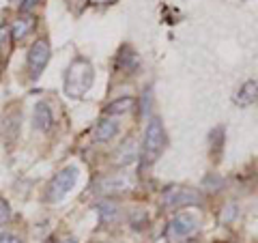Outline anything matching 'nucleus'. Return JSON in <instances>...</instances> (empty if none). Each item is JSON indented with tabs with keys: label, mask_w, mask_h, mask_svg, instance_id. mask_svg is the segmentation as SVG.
Masks as SVG:
<instances>
[{
	"label": "nucleus",
	"mask_w": 258,
	"mask_h": 243,
	"mask_svg": "<svg viewBox=\"0 0 258 243\" xmlns=\"http://www.w3.org/2000/svg\"><path fill=\"white\" fill-rule=\"evenodd\" d=\"M95 82V69L88 58H76L69 65L67 74H64V93L74 99H80L88 93V88Z\"/></svg>",
	"instance_id": "1"
},
{
	"label": "nucleus",
	"mask_w": 258,
	"mask_h": 243,
	"mask_svg": "<svg viewBox=\"0 0 258 243\" xmlns=\"http://www.w3.org/2000/svg\"><path fill=\"white\" fill-rule=\"evenodd\" d=\"M168 144V136H166V129L161 125L159 118H151L147 129H144V142H142V161L147 166L155 164L159 159V155L164 153Z\"/></svg>",
	"instance_id": "2"
},
{
	"label": "nucleus",
	"mask_w": 258,
	"mask_h": 243,
	"mask_svg": "<svg viewBox=\"0 0 258 243\" xmlns=\"http://www.w3.org/2000/svg\"><path fill=\"white\" fill-rule=\"evenodd\" d=\"M78 174H80L78 166H67V168H62L58 174H54V179L50 181V185H47V190H45V200L47 202L62 200L71 192V188L76 185Z\"/></svg>",
	"instance_id": "3"
},
{
	"label": "nucleus",
	"mask_w": 258,
	"mask_h": 243,
	"mask_svg": "<svg viewBox=\"0 0 258 243\" xmlns=\"http://www.w3.org/2000/svg\"><path fill=\"white\" fill-rule=\"evenodd\" d=\"M198 230V220H196V215H191L187 211H183V213H176L170 224H168V228H166V239L168 241H183V239H187L191 237L194 232Z\"/></svg>",
	"instance_id": "4"
},
{
	"label": "nucleus",
	"mask_w": 258,
	"mask_h": 243,
	"mask_svg": "<svg viewBox=\"0 0 258 243\" xmlns=\"http://www.w3.org/2000/svg\"><path fill=\"white\" fill-rule=\"evenodd\" d=\"M47 60H50V41H47V39H37V41L30 45L28 56H26L28 74L32 80H37L43 74Z\"/></svg>",
	"instance_id": "5"
},
{
	"label": "nucleus",
	"mask_w": 258,
	"mask_h": 243,
	"mask_svg": "<svg viewBox=\"0 0 258 243\" xmlns=\"http://www.w3.org/2000/svg\"><path fill=\"white\" fill-rule=\"evenodd\" d=\"M200 202H203V196L189 188H172L164 192V198H161V205L168 209H183V207L200 205Z\"/></svg>",
	"instance_id": "6"
},
{
	"label": "nucleus",
	"mask_w": 258,
	"mask_h": 243,
	"mask_svg": "<svg viewBox=\"0 0 258 243\" xmlns=\"http://www.w3.org/2000/svg\"><path fill=\"white\" fill-rule=\"evenodd\" d=\"M95 188L99 194H123L127 190H132L134 183L123 174H114V176H103V179H99Z\"/></svg>",
	"instance_id": "7"
},
{
	"label": "nucleus",
	"mask_w": 258,
	"mask_h": 243,
	"mask_svg": "<svg viewBox=\"0 0 258 243\" xmlns=\"http://www.w3.org/2000/svg\"><path fill=\"white\" fill-rule=\"evenodd\" d=\"M232 101H235L239 108H245V106L256 103L258 101V80H247V82L235 93Z\"/></svg>",
	"instance_id": "8"
},
{
	"label": "nucleus",
	"mask_w": 258,
	"mask_h": 243,
	"mask_svg": "<svg viewBox=\"0 0 258 243\" xmlns=\"http://www.w3.org/2000/svg\"><path fill=\"white\" fill-rule=\"evenodd\" d=\"M118 134V125L114 118H101L99 123L93 127V138L95 142H108Z\"/></svg>",
	"instance_id": "9"
},
{
	"label": "nucleus",
	"mask_w": 258,
	"mask_h": 243,
	"mask_svg": "<svg viewBox=\"0 0 258 243\" xmlns=\"http://www.w3.org/2000/svg\"><path fill=\"white\" fill-rule=\"evenodd\" d=\"M138 67H140V60H138V56L134 54V50H127V47H123L120 54L116 56V69L123 71V74H134Z\"/></svg>",
	"instance_id": "10"
},
{
	"label": "nucleus",
	"mask_w": 258,
	"mask_h": 243,
	"mask_svg": "<svg viewBox=\"0 0 258 243\" xmlns=\"http://www.w3.org/2000/svg\"><path fill=\"white\" fill-rule=\"evenodd\" d=\"M37 20L32 18V15H22V18H18L13 24H11V35L15 41H20V39H24L26 35H30L32 28H35Z\"/></svg>",
	"instance_id": "11"
},
{
	"label": "nucleus",
	"mask_w": 258,
	"mask_h": 243,
	"mask_svg": "<svg viewBox=\"0 0 258 243\" xmlns=\"http://www.w3.org/2000/svg\"><path fill=\"white\" fill-rule=\"evenodd\" d=\"M52 110L47 103H37L35 106V114H32V123H35L37 129H41V132H47V129L52 127Z\"/></svg>",
	"instance_id": "12"
},
{
	"label": "nucleus",
	"mask_w": 258,
	"mask_h": 243,
	"mask_svg": "<svg viewBox=\"0 0 258 243\" xmlns=\"http://www.w3.org/2000/svg\"><path fill=\"white\" fill-rule=\"evenodd\" d=\"M97 213H99L101 224H110V222L118 220V207H116V202H112V200L97 202Z\"/></svg>",
	"instance_id": "13"
},
{
	"label": "nucleus",
	"mask_w": 258,
	"mask_h": 243,
	"mask_svg": "<svg viewBox=\"0 0 258 243\" xmlns=\"http://www.w3.org/2000/svg\"><path fill=\"white\" fill-rule=\"evenodd\" d=\"M132 106H134V99H132V97H120V99L108 103L106 114H123V112H127Z\"/></svg>",
	"instance_id": "14"
},
{
	"label": "nucleus",
	"mask_w": 258,
	"mask_h": 243,
	"mask_svg": "<svg viewBox=\"0 0 258 243\" xmlns=\"http://www.w3.org/2000/svg\"><path fill=\"white\" fill-rule=\"evenodd\" d=\"M136 157H138V149H136V144L129 140V142H125L123 147H120V151H118V164H129V161H134Z\"/></svg>",
	"instance_id": "15"
},
{
	"label": "nucleus",
	"mask_w": 258,
	"mask_h": 243,
	"mask_svg": "<svg viewBox=\"0 0 258 243\" xmlns=\"http://www.w3.org/2000/svg\"><path fill=\"white\" fill-rule=\"evenodd\" d=\"M9 215H11V209H9V202L0 198V224H5L7 220H9Z\"/></svg>",
	"instance_id": "16"
},
{
	"label": "nucleus",
	"mask_w": 258,
	"mask_h": 243,
	"mask_svg": "<svg viewBox=\"0 0 258 243\" xmlns=\"http://www.w3.org/2000/svg\"><path fill=\"white\" fill-rule=\"evenodd\" d=\"M9 32H11V28H9V26H0V50L5 47L7 39H9Z\"/></svg>",
	"instance_id": "17"
},
{
	"label": "nucleus",
	"mask_w": 258,
	"mask_h": 243,
	"mask_svg": "<svg viewBox=\"0 0 258 243\" xmlns=\"http://www.w3.org/2000/svg\"><path fill=\"white\" fill-rule=\"evenodd\" d=\"M149 103H151V91H147V93H144V97H142V116L149 114V110H151Z\"/></svg>",
	"instance_id": "18"
},
{
	"label": "nucleus",
	"mask_w": 258,
	"mask_h": 243,
	"mask_svg": "<svg viewBox=\"0 0 258 243\" xmlns=\"http://www.w3.org/2000/svg\"><path fill=\"white\" fill-rule=\"evenodd\" d=\"M39 3H41V0H22L20 9H22V11H30V9H32V7H37Z\"/></svg>",
	"instance_id": "19"
},
{
	"label": "nucleus",
	"mask_w": 258,
	"mask_h": 243,
	"mask_svg": "<svg viewBox=\"0 0 258 243\" xmlns=\"http://www.w3.org/2000/svg\"><path fill=\"white\" fill-rule=\"evenodd\" d=\"M0 243H22V241L13 237V234H0Z\"/></svg>",
	"instance_id": "20"
},
{
	"label": "nucleus",
	"mask_w": 258,
	"mask_h": 243,
	"mask_svg": "<svg viewBox=\"0 0 258 243\" xmlns=\"http://www.w3.org/2000/svg\"><path fill=\"white\" fill-rule=\"evenodd\" d=\"M93 5H114L116 0H91Z\"/></svg>",
	"instance_id": "21"
},
{
	"label": "nucleus",
	"mask_w": 258,
	"mask_h": 243,
	"mask_svg": "<svg viewBox=\"0 0 258 243\" xmlns=\"http://www.w3.org/2000/svg\"><path fill=\"white\" fill-rule=\"evenodd\" d=\"M60 243H78V241H74V239H71V237H67V239H62Z\"/></svg>",
	"instance_id": "22"
},
{
	"label": "nucleus",
	"mask_w": 258,
	"mask_h": 243,
	"mask_svg": "<svg viewBox=\"0 0 258 243\" xmlns=\"http://www.w3.org/2000/svg\"><path fill=\"white\" fill-rule=\"evenodd\" d=\"M189 243H194V241H189Z\"/></svg>",
	"instance_id": "23"
}]
</instances>
